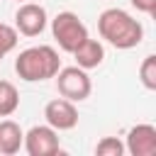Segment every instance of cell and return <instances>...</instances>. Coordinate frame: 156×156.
Wrapping results in <instances>:
<instances>
[{"label":"cell","instance_id":"17","mask_svg":"<svg viewBox=\"0 0 156 156\" xmlns=\"http://www.w3.org/2000/svg\"><path fill=\"white\" fill-rule=\"evenodd\" d=\"M0 61H2V54H0Z\"/></svg>","mask_w":156,"mask_h":156},{"label":"cell","instance_id":"7","mask_svg":"<svg viewBox=\"0 0 156 156\" xmlns=\"http://www.w3.org/2000/svg\"><path fill=\"white\" fill-rule=\"evenodd\" d=\"M44 119L49 127H54L56 132H68L78 124V110L76 102L66 100V98H54L46 102L44 107Z\"/></svg>","mask_w":156,"mask_h":156},{"label":"cell","instance_id":"12","mask_svg":"<svg viewBox=\"0 0 156 156\" xmlns=\"http://www.w3.org/2000/svg\"><path fill=\"white\" fill-rule=\"evenodd\" d=\"M139 80L146 90H156V56L154 54L144 56V61L139 66Z\"/></svg>","mask_w":156,"mask_h":156},{"label":"cell","instance_id":"5","mask_svg":"<svg viewBox=\"0 0 156 156\" xmlns=\"http://www.w3.org/2000/svg\"><path fill=\"white\" fill-rule=\"evenodd\" d=\"M24 151L29 156H54L61 151L58 132L49 124H34L29 132H24Z\"/></svg>","mask_w":156,"mask_h":156},{"label":"cell","instance_id":"8","mask_svg":"<svg viewBox=\"0 0 156 156\" xmlns=\"http://www.w3.org/2000/svg\"><path fill=\"white\" fill-rule=\"evenodd\" d=\"M124 151L132 156H156V127L154 124H134L127 132Z\"/></svg>","mask_w":156,"mask_h":156},{"label":"cell","instance_id":"4","mask_svg":"<svg viewBox=\"0 0 156 156\" xmlns=\"http://www.w3.org/2000/svg\"><path fill=\"white\" fill-rule=\"evenodd\" d=\"M56 78V90L61 98L71 100V102H83L90 98L93 93V83H90V76L85 68L80 66H66V68H58V73L54 76Z\"/></svg>","mask_w":156,"mask_h":156},{"label":"cell","instance_id":"3","mask_svg":"<svg viewBox=\"0 0 156 156\" xmlns=\"http://www.w3.org/2000/svg\"><path fill=\"white\" fill-rule=\"evenodd\" d=\"M51 34L58 44L61 51L66 54H73L85 39H88V27L80 22V17L71 10H63L58 12L54 20H51Z\"/></svg>","mask_w":156,"mask_h":156},{"label":"cell","instance_id":"13","mask_svg":"<svg viewBox=\"0 0 156 156\" xmlns=\"http://www.w3.org/2000/svg\"><path fill=\"white\" fill-rule=\"evenodd\" d=\"M17 41H20V32H17L12 24L0 22V54L5 56V54H10V51H15Z\"/></svg>","mask_w":156,"mask_h":156},{"label":"cell","instance_id":"16","mask_svg":"<svg viewBox=\"0 0 156 156\" xmlns=\"http://www.w3.org/2000/svg\"><path fill=\"white\" fill-rule=\"evenodd\" d=\"M17 2H27V0H17Z\"/></svg>","mask_w":156,"mask_h":156},{"label":"cell","instance_id":"6","mask_svg":"<svg viewBox=\"0 0 156 156\" xmlns=\"http://www.w3.org/2000/svg\"><path fill=\"white\" fill-rule=\"evenodd\" d=\"M49 24L46 10L39 2H20L17 12H15V29L22 37H39Z\"/></svg>","mask_w":156,"mask_h":156},{"label":"cell","instance_id":"1","mask_svg":"<svg viewBox=\"0 0 156 156\" xmlns=\"http://www.w3.org/2000/svg\"><path fill=\"white\" fill-rule=\"evenodd\" d=\"M98 32H100V37L110 46L122 49V51L139 46L141 39H144L141 22L134 20L122 7H107V10H102L100 17H98Z\"/></svg>","mask_w":156,"mask_h":156},{"label":"cell","instance_id":"9","mask_svg":"<svg viewBox=\"0 0 156 156\" xmlns=\"http://www.w3.org/2000/svg\"><path fill=\"white\" fill-rule=\"evenodd\" d=\"M73 58H76V66L90 71V68H98L102 61H105V46L98 41V39H85L76 51H73Z\"/></svg>","mask_w":156,"mask_h":156},{"label":"cell","instance_id":"14","mask_svg":"<svg viewBox=\"0 0 156 156\" xmlns=\"http://www.w3.org/2000/svg\"><path fill=\"white\" fill-rule=\"evenodd\" d=\"M95 154L98 156H122L124 154V144L117 139V136H102L95 146Z\"/></svg>","mask_w":156,"mask_h":156},{"label":"cell","instance_id":"15","mask_svg":"<svg viewBox=\"0 0 156 156\" xmlns=\"http://www.w3.org/2000/svg\"><path fill=\"white\" fill-rule=\"evenodd\" d=\"M129 2H132V7H136L144 15H154L156 12V0H129Z\"/></svg>","mask_w":156,"mask_h":156},{"label":"cell","instance_id":"10","mask_svg":"<svg viewBox=\"0 0 156 156\" xmlns=\"http://www.w3.org/2000/svg\"><path fill=\"white\" fill-rule=\"evenodd\" d=\"M24 144V132L15 119H0V154L12 156L22 149Z\"/></svg>","mask_w":156,"mask_h":156},{"label":"cell","instance_id":"11","mask_svg":"<svg viewBox=\"0 0 156 156\" xmlns=\"http://www.w3.org/2000/svg\"><path fill=\"white\" fill-rule=\"evenodd\" d=\"M17 107H20V93H17L15 83L0 80V117L15 115Z\"/></svg>","mask_w":156,"mask_h":156},{"label":"cell","instance_id":"2","mask_svg":"<svg viewBox=\"0 0 156 156\" xmlns=\"http://www.w3.org/2000/svg\"><path fill=\"white\" fill-rule=\"evenodd\" d=\"M61 68V58L58 51L49 44H39V46H29L24 51L17 54L15 58V73L24 80V83H41L49 80L58 73Z\"/></svg>","mask_w":156,"mask_h":156}]
</instances>
